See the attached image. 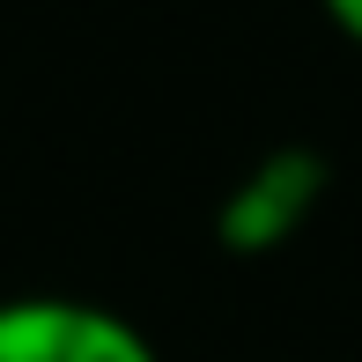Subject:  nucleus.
<instances>
[{"instance_id":"f257e3e1","label":"nucleus","mask_w":362,"mask_h":362,"mask_svg":"<svg viewBox=\"0 0 362 362\" xmlns=\"http://www.w3.org/2000/svg\"><path fill=\"white\" fill-rule=\"evenodd\" d=\"M0 362H163L126 310L89 296H8L0 303Z\"/></svg>"},{"instance_id":"f03ea898","label":"nucleus","mask_w":362,"mask_h":362,"mask_svg":"<svg viewBox=\"0 0 362 362\" xmlns=\"http://www.w3.org/2000/svg\"><path fill=\"white\" fill-rule=\"evenodd\" d=\"M318 200H325V156L318 148H274L222 200V244L229 252H274L310 222Z\"/></svg>"},{"instance_id":"7ed1b4c3","label":"nucleus","mask_w":362,"mask_h":362,"mask_svg":"<svg viewBox=\"0 0 362 362\" xmlns=\"http://www.w3.org/2000/svg\"><path fill=\"white\" fill-rule=\"evenodd\" d=\"M325 15H333L340 30H348V37L362 45V0H325Z\"/></svg>"}]
</instances>
